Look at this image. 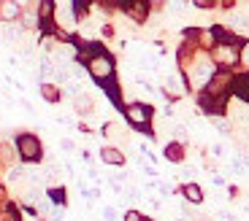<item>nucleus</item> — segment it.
Here are the masks:
<instances>
[{"mask_svg": "<svg viewBox=\"0 0 249 221\" xmlns=\"http://www.w3.org/2000/svg\"><path fill=\"white\" fill-rule=\"evenodd\" d=\"M87 68H89V76H92L95 81H103V84H106L114 76V60L108 54H103V51H98V54L89 57Z\"/></svg>", "mask_w": 249, "mask_h": 221, "instance_id": "1", "label": "nucleus"}, {"mask_svg": "<svg viewBox=\"0 0 249 221\" xmlns=\"http://www.w3.org/2000/svg\"><path fill=\"white\" fill-rule=\"evenodd\" d=\"M124 116H127V122L133 124V127L138 129H149V122H152V108L143 103H133L124 108Z\"/></svg>", "mask_w": 249, "mask_h": 221, "instance_id": "2", "label": "nucleus"}, {"mask_svg": "<svg viewBox=\"0 0 249 221\" xmlns=\"http://www.w3.org/2000/svg\"><path fill=\"white\" fill-rule=\"evenodd\" d=\"M17 151L25 162H38L41 159V143L36 135H19L17 138Z\"/></svg>", "mask_w": 249, "mask_h": 221, "instance_id": "3", "label": "nucleus"}, {"mask_svg": "<svg viewBox=\"0 0 249 221\" xmlns=\"http://www.w3.org/2000/svg\"><path fill=\"white\" fill-rule=\"evenodd\" d=\"M214 60L219 62V65H236L238 62V46H231V43H219L217 49H214Z\"/></svg>", "mask_w": 249, "mask_h": 221, "instance_id": "4", "label": "nucleus"}, {"mask_svg": "<svg viewBox=\"0 0 249 221\" xmlns=\"http://www.w3.org/2000/svg\"><path fill=\"white\" fill-rule=\"evenodd\" d=\"M214 79V65L212 62H198L193 68V86H209V81Z\"/></svg>", "mask_w": 249, "mask_h": 221, "instance_id": "5", "label": "nucleus"}, {"mask_svg": "<svg viewBox=\"0 0 249 221\" xmlns=\"http://www.w3.org/2000/svg\"><path fill=\"white\" fill-rule=\"evenodd\" d=\"M228 86H231V76H228V73H217L212 81H209V95H222Z\"/></svg>", "mask_w": 249, "mask_h": 221, "instance_id": "6", "label": "nucleus"}, {"mask_svg": "<svg viewBox=\"0 0 249 221\" xmlns=\"http://www.w3.org/2000/svg\"><path fill=\"white\" fill-rule=\"evenodd\" d=\"M100 157H103V162H106V165H114V167L124 165V154L117 151V148H103V151H100Z\"/></svg>", "mask_w": 249, "mask_h": 221, "instance_id": "7", "label": "nucleus"}, {"mask_svg": "<svg viewBox=\"0 0 249 221\" xmlns=\"http://www.w3.org/2000/svg\"><path fill=\"white\" fill-rule=\"evenodd\" d=\"M124 11L130 14L133 19H146V11H149V3H130V6H124Z\"/></svg>", "mask_w": 249, "mask_h": 221, "instance_id": "8", "label": "nucleus"}, {"mask_svg": "<svg viewBox=\"0 0 249 221\" xmlns=\"http://www.w3.org/2000/svg\"><path fill=\"white\" fill-rule=\"evenodd\" d=\"M181 191H184V197L190 200V203H200V200H203V191H200L198 184H184Z\"/></svg>", "mask_w": 249, "mask_h": 221, "instance_id": "9", "label": "nucleus"}, {"mask_svg": "<svg viewBox=\"0 0 249 221\" xmlns=\"http://www.w3.org/2000/svg\"><path fill=\"white\" fill-rule=\"evenodd\" d=\"M17 14H19V6H17V3H0V19L11 22V19H17Z\"/></svg>", "mask_w": 249, "mask_h": 221, "instance_id": "10", "label": "nucleus"}, {"mask_svg": "<svg viewBox=\"0 0 249 221\" xmlns=\"http://www.w3.org/2000/svg\"><path fill=\"white\" fill-rule=\"evenodd\" d=\"M165 92H168V95H174V97H176V95H181V84L176 81V76L165 79Z\"/></svg>", "mask_w": 249, "mask_h": 221, "instance_id": "11", "label": "nucleus"}, {"mask_svg": "<svg viewBox=\"0 0 249 221\" xmlns=\"http://www.w3.org/2000/svg\"><path fill=\"white\" fill-rule=\"evenodd\" d=\"M41 92H44V97L49 100V103H57V100H60V92H57L54 86H49V84L41 86Z\"/></svg>", "mask_w": 249, "mask_h": 221, "instance_id": "12", "label": "nucleus"}, {"mask_svg": "<svg viewBox=\"0 0 249 221\" xmlns=\"http://www.w3.org/2000/svg\"><path fill=\"white\" fill-rule=\"evenodd\" d=\"M165 157H168L171 162H179V159H181V148H179V143H171V146L165 148Z\"/></svg>", "mask_w": 249, "mask_h": 221, "instance_id": "13", "label": "nucleus"}, {"mask_svg": "<svg viewBox=\"0 0 249 221\" xmlns=\"http://www.w3.org/2000/svg\"><path fill=\"white\" fill-rule=\"evenodd\" d=\"M92 108V103H89V97L87 95H81L79 100H76V110H81V113H84V110H89Z\"/></svg>", "mask_w": 249, "mask_h": 221, "instance_id": "14", "label": "nucleus"}, {"mask_svg": "<svg viewBox=\"0 0 249 221\" xmlns=\"http://www.w3.org/2000/svg\"><path fill=\"white\" fill-rule=\"evenodd\" d=\"M231 25L238 27V30H244V27H249V19L247 16H238V14H236V16H231Z\"/></svg>", "mask_w": 249, "mask_h": 221, "instance_id": "15", "label": "nucleus"}, {"mask_svg": "<svg viewBox=\"0 0 249 221\" xmlns=\"http://www.w3.org/2000/svg\"><path fill=\"white\" fill-rule=\"evenodd\" d=\"M41 19H49L52 16V11H54V3H41Z\"/></svg>", "mask_w": 249, "mask_h": 221, "instance_id": "16", "label": "nucleus"}, {"mask_svg": "<svg viewBox=\"0 0 249 221\" xmlns=\"http://www.w3.org/2000/svg\"><path fill=\"white\" fill-rule=\"evenodd\" d=\"M38 16H41V14L27 11V14H25V25H27V27H36V25H38Z\"/></svg>", "mask_w": 249, "mask_h": 221, "instance_id": "17", "label": "nucleus"}, {"mask_svg": "<svg viewBox=\"0 0 249 221\" xmlns=\"http://www.w3.org/2000/svg\"><path fill=\"white\" fill-rule=\"evenodd\" d=\"M124 221H146V219H143V216H138L136 210H130V213L124 216Z\"/></svg>", "mask_w": 249, "mask_h": 221, "instance_id": "18", "label": "nucleus"}, {"mask_svg": "<svg viewBox=\"0 0 249 221\" xmlns=\"http://www.w3.org/2000/svg\"><path fill=\"white\" fill-rule=\"evenodd\" d=\"M174 135L179 138V141H184V138H187V129H184V127H176V129H174Z\"/></svg>", "mask_w": 249, "mask_h": 221, "instance_id": "19", "label": "nucleus"}, {"mask_svg": "<svg viewBox=\"0 0 249 221\" xmlns=\"http://www.w3.org/2000/svg\"><path fill=\"white\" fill-rule=\"evenodd\" d=\"M103 219H106V221H114V208H106V210H103Z\"/></svg>", "mask_w": 249, "mask_h": 221, "instance_id": "20", "label": "nucleus"}, {"mask_svg": "<svg viewBox=\"0 0 249 221\" xmlns=\"http://www.w3.org/2000/svg\"><path fill=\"white\" fill-rule=\"evenodd\" d=\"M217 127L222 129V132H228V129H231V124H228V122H217Z\"/></svg>", "mask_w": 249, "mask_h": 221, "instance_id": "21", "label": "nucleus"}, {"mask_svg": "<svg viewBox=\"0 0 249 221\" xmlns=\"http://www.w3.org/2000/svg\"><path fill=\"white\" fill-rule=\"evenodd\" d=\"M6 221H19V219H17V213H14V210H11V213H8V219H6Z\"/></svg>", "mask_w": 249, "mask_h": 221, "instance_id": "22", "label": "nucleus"}, {"mask_svg": "<svg viewBox=\"0 0 249 221\" xmlns=\"http://www.w3.org/2000/svg\"><path fill=\"white\" fill-rule=\"evenodd\" d=\"M247 60H249V51H247Z\"/></svg>", "mask_w": 249, "mask_h": 221, "instance_id": "23", "label": "nucleus"}]
</instances>
